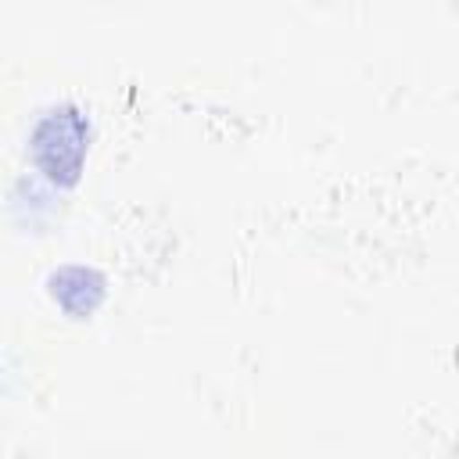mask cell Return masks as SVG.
Masks as SVG:
<instances>
[{
  "mask_svg": "<svg viewBox=\"0 0 459 459\" xmlns=\"http://www.w3.org/2000/svg\"><path fill=\"white\" fill-rule=\"evenodd\" d=\"M86 151H90V118L72 100L50 104L29 133V154L50 186H72L82 176Z\"/></svg>",
  "mask_w": 459,
  "mask_h": 459,
  "instance_id": "1",
  "label": "cell"
},
{
  "mask_svg": "<svg viewBox=\"0 0 459 459\" xmlns=\"http://www.w3.org/2000/svg\"><path fill=\"white\" fill-rule=\"evenodd\" d=\"M47 290L50 298L75 319L97 312V305L104 301V290H108V280L97 265H86V262H68V265H57L50 276H47Z\"/></svg>",
  "mask_w": 459,
  "mask_h": 459,
  "instance_id": "2",
  "label": "cell"
}]
</instances>
